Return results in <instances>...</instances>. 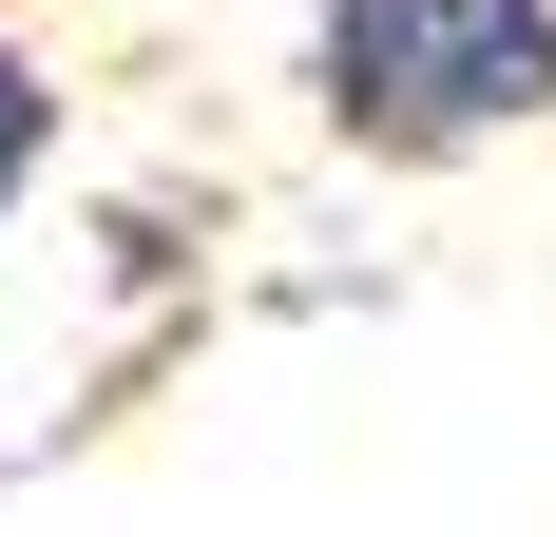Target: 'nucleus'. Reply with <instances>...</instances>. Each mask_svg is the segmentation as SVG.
Masks as SVG:
<instances>
[{"label": "nucleus", "mask_w": 556, "mask_h": 537, "mask_svg": "<svg viewBox=\"0 0 556 537\" xmlns=\"http://www.w3.org/2000/svg\"><path fill=\"white\" fill-rule=\"evenodd\" d=\"M307 77L365 154H460L556 97V0H327Z\"/></svg>", "instance_id": "nucleus-1"}, {"label": "nucleus", "mask_w": 556, "mask_h": 537, "mask_svg": "<svg viewBox=\"0 0 556 537\" xmlns=\"http://www.w3.org/2000/svg\"><path fill=\"white\" fill-rule=\"evenodd\" d=\"M39 135H58V97H39V58L0 39V212H20V173H39Z\"/></svg>", "instance_id": "nucleus-2"}]
</instances>
